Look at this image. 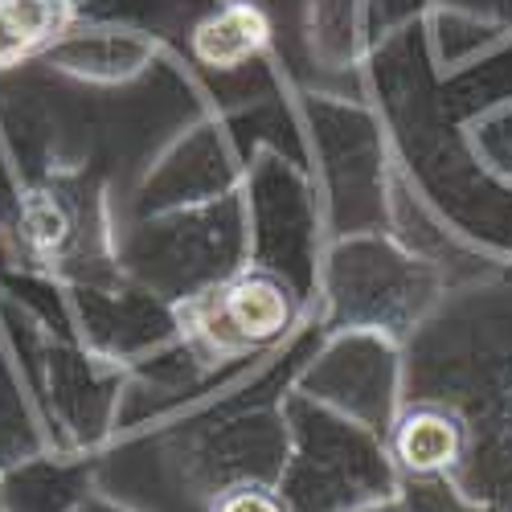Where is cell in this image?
Instances as JSON below:
<instances>
[{"mask_svg":"<svg viewBox=\"0 0 512 512\" xmlns=\"http://www.w3.org/2000/svg\"><path fill=\"white\" fill-rule=\"evenodd\" d=\"M115 263L164 304H189L193 295L218 287L238 267L250 263V226L242 189L173 213L136 218L115 230Z\"/></svg>","mask_w":512,"mask_h":512,"instance_id":"1","label":"cell"},{"mask_svg":"<svg viewBox=\"0 0 512 512\" xmlns=\"http://www.w3.org/2000/svg\"><path fill=\"white\" fill-rule=\"evenodd\" d=\"M291 455L279 480L287 512H353L369 500L398 496V472L386 439L291 390L283 402Z\"/></svg>","mask_w":512,"mask_h":512,"instance_id":"2","label":"cell"},{"mask_svg":"<svg viewBox=\"0 0 512 512\" xmlns=\"http://www.w3.org/2000/svg\"><path fill=\"white\" fill-rule=\"evenodd\" d=\"M324 304L332 332H381L406 340L439 300V271L381 230L336 238L324 254Z\"/></svg>","mask_w":512,"mask_h":512,"instance_id":"3","label":"cell"},{"mask_svg":"<svg viewBox=\"0 0 512 512\" xmlns=\"http://www.w3.org/2000/svg\"><path fill=\"white\" fill-rule=\"evenodd\" d=\"M13 242L25 267L54 275L62 287L123 275L103 193L70 173L41 177L17 197Z\"/></svg>","mask_w":512,"mask_h":512,"instance_id":"4","label":"cell"},{"mask_svg":"<svg viewBox=\"0 0 512 512\" xmlns=\"http://www.w3.org/2000/svg\"><path fill=\"white\" fill-rule=\"evenodd\" d=\"M17 312V308H13ZM25 324V357H29V390L46 418L54 451L91 455L119 422L123 398V365L91 353L82 340L46 332L21 316Z\"/></svg>","mask_w":512,"mask_h":512,"instance_id":"5","label":"cell"},{"mask_svg":"<svg viewBox=\"0 0 512 512\" xmlns=\"http://www.w3.org/2000/svg\"><path fill=\"white\" fill-rule=\"evenodd\" d=\"M304 312V295L291 279L271 267L246 263L218 287L193 295L177 308L181 345L193 361L209 373L226 361H242L250 353H263L295 328Z\"/></svg>","mask_w":512,"mask_h":512,"instance_id":"6","label":"cell"},{"mask_svg":"<svg viewBox=\"0 0 512 512\" xmlns=\"http://www.w3.org/2000/svg\"><path fill=\"white\" fill-rule=\"evenodd\" d=\"M291 455V431L283 406L246 410L209 426L168 435V459L177 467V480L205 508L218 492L238 484H271L279 488L283 467Z\"/></svg>","mask_w":512,"mask_h":512,"instance_id":"7","label":"cell"},{"mask_svg":"<svg viewBox=\"0 0 512 512\" xmlns=\"http://www.w3.org/2000/svg\"><path fill=\"white\" fill-rule=\"evenodd\" d=\"M295 390L386 439L394 414L402 410L406 361L398 340L381 332H332L324 349L295 377Z\"/></svg>","mask_w":512,"mask_h":512,"instance_id":"8","label":"cell"},{"mask_svg":"<svg viewBox=\"0 0 512 512\" xmlns=\"http://www.w3.org/2000/svg\"><path fill=\"white\" fill-rule=\"evenodd\" d=\"M66 300L78 340L115 365H136L164 345H181L177 308L127 275L103 283H70Z\"/></svg>","mask_w":512,"mask_h":512,"instance_id":"9","label":"cell"},{"mask_svg":"<svg viewBox=\"0 0 512 512\" xmlns=\"http://www.w3.org/2000/svg\"><path fill=\"white\" fill-rule=\"evenodd\" d=\"M242 197L250 226V263L279 271L295 283V291L308 295V283L316 275V218L304 181L279 156L263 152L254 173H246L242 181Z\"/></svg>","mask_w":512,"mask_h":512,"instance_id":"10","label":"cell"},{"mask_svg":"<svg viewBox=\"0 0 512 512\" xmlns=\"http://www.w3.org/2000/svg\"><path fill=\"white\" fill-rule=\"evenodd\" d=\"M312 123L320 132L336 234H373V222L381 213V164L369 119L353 107L312 103Z\"/></svg>","mask_w":512,"mask_h":512,"instance_id":"11","label":"cell"},{"mask_svg":"<svg viewBox=\"0 0 512 512\" xmlns=\"http://www.w3.org/2000/svg\"><path fill=\"white\" fill-rule=\"evenodd\" d=\"M238 189H242V173L230 156L226 136L213 123H201L148 168V177L136 193V218L209 205Z\"/></svg>","mask_w":512,"mask_h":512,"instance_id":"12","label":"cell"},{"mask_svg":"<svg viewBox=\"0 0 512 512\" xmlns=\"http://www.w3.org/2000/svg\"><path fill=\"white\" fill-rule=\"evenodd\" d=\"M467 451H472V426H467V418L455 406L431 402V398L406 402L386 431V455L394 463V472L410 480L455 476Z\"/></svg>","mask_w":512,"mask_h":512,"instance_id":"13","label":"cell"},{"mask_svg":"<svg viewBox=\"0 0 512 512\" xmlns=\"http://www.w3.org/2000/svg\"><path fill=\"white\" fill-rule=\"evenodd\" d=\"M156 46L140 33L127 29H66L54 46L41 54L50 70L78 78V82H95V87H115V82H132L144 74L152 62Z\"/></svg>","mask_w":512,"mask_h":512,"instance_id":"14","label":"cell"},{"mask_svg":"<svg viewBox=\"0 0 512 512\" xmlns=\"http://www.w3.org/2000/svg\"><path fill=\"white\" fill-rule=\"evenodd\" d=\"M95 492V459L41 451L0 472V496L9 512H74Z\"/></svg>","mask_w":512,"mask_h":512,"instance_id":"15","label":"cell"},{"mask_svg":"<svg viewBox=\"0 0 512 512\" xmlns=\"http://www.w3.org/2000/svg\"><path fill=\"white\" fill-rule=\"evenodd\" d=\"M271 46V17L254 0H226L189 29V54L197 66L234 74Z\"/></svg>","mask_w":512,"mask_h":512,"instance_id":"16","label":"cell"},{"mask_svg":"<svg viewBox=\"0 0 512 512\" xmlns=\"http://www.w3.org/2000/svg\"><path fill=\"white\" fill-rule=\"evenodd\" d=\"M41 451H54V443L29 390V377L17 361V349L5 336V312H0V472H9V467Z\"/></svg>","mask_w":512,"mask_h":512,"instance_id":"17","label":"cell"},{"mask_svg":"<svg viewBox=\"0 0 512 512\" xmlns=\"http://www.w3.org/2000/svg\"><path fill=\"white\" fill-rule=\"evenodd\" d=\"M74 29V0H0V70L41 58Z\"/></svg>","mask_w":512,"mask_h":512,"instance_id":"18","label":"cell"},{"mask_svg":"<svg viewBox=\"0 0 512 512\" xmlns=\"http://www.w3.org/2000/svg\"><path fill=\"white\" fill-rule=\"evenodd\" d=\"M398 500L402 512H480V504L455 484V476H398Z\"/></svg>","mask_w":512,"mask_h":512,"instance_id":"19","label":"cell"},{"mask_svg":"<svg viewBox=\"0 0 512 512\" xmlns=\"http://www.w3.org/2000/svg\"><path fill=\"white\" fill-rule=\"evenodd\" d=\"M205 512H287V504L271 484H238L213 496Z\"/></svg>","mask_w":512,"mask_h":512,"instance_id":"20","label":"cell"},{"mask_svg":"<svg viewBox=\"0 0 512 512\" xmlns=\"http://www.w3.org/2000/svg\"><path fill=\"white\" fill-rule=\"evenodd\" d=\"M74 512H132V508H127V504H119L115 496H107V492H99V488H95V492H91L87 500H82Z\"/></svg>","mask_w":512,"mask_h":512,"instance_id":"21","label":"cell"},{"mask_svg":"<svg viewBox=\"0 0 512 512\" xmlns=\"http://www.w3.org/2000/svg\"><path fill=\"white\" fill-rule=\"evenodd\" d=\"M353 512H402V500H398V496H386V500H369V504H361V508H353Z\"/></svg>","mask_w":512,"mask_h":512,"instance_id":"22","label":"cell"},{"mask_svg":"<svg viewBox=\"0 0 512 512\" xmlns=\"http://www.w3.org/2000/svg\"><path fill=\"white\" fill-rule=\"evenodd\" d=\"M0 512H9V508H5V496H0Z\"/></svg>","mask_w":512,"mask_h":512,"instance_id":"23","label":"cell"}]
</instances>
